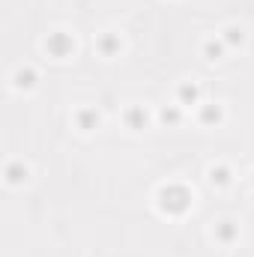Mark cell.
Wrapping results in <instances>:
<instances>
[{"label":"cell","mask_w":254,"mask_h":257,"mask_svg":"<svg viewBox=\"0 0 254 257\" xmlns=\"http://www.w3.org/2000/svg\"><path fill=\"white\" fill-rule=\"evenodd\" d=\"M218 236H221L224 242H230V239L236 236V227H233L230 221H221V227H218Z\"/></svg>","instance_id":"obj_4"},{"label":"cell","mask_w":254,"mask_h":257,"mask_svg":"<svg viewBox=\"0 0 254 257\" xmlns=\"http://www.w3.org/2000/svg\"><path fill=\"white\" fill-rule=\"evenodd\" d=\"M126 120H129V126L132 128H144V123H147V114L141 111V108H132L126 114Z\"/></svg>","instance_id":"obj_3"},{"label":"cell","mask_w":254,"mask_h":257,"mask_svg":"<svg viewBox=\"0 0 254 257\" xmlns=\"http://www.w3.org/2000/svg\"><path fill=\"white\" fill-rule=\"evenodd\" d=\"M227 42H242V30L230 27V30H227Z\"/></svg>","instance_id":"obj_12"},{"label":"cell","mask_w":254,"mask_h":257,"mask_svg":"<svg viewBox=\"0 0 254 257\" xmlns=\"http://www.w3.org/2000/svg\"><path fill=\"white\" fill-rule=\"evenodd\" d=\"M78 120H81V128H93L96 123H99V117H96L93 111H84V114H81Z\"/></svg>","instance_id":"obj_6"},{"label":"cell","mask_w":254,"mask_h":257,"mask_svg":"<svg viewBox=\"0 0 254 257\" xmlns=\"http://www.w3.org/2000/svg\"><path fill=\"white\" fill-rule=\"evenodd\" d=\"M180 99H183V102H194V99H197V87H194V84L180 87Z\"/></svg>","instance_id":"obj_5"},{"label":"cell","mask_w":254,"mask_h":257,"mask_svg":"<svg viewBox=\"0 0 254 257\" xmlns=\"http://www.w3.org/2000/svg\"><path fill=\"white\" fill-rule=\"evenodd\" d=\"M218 117H221V114H218V108H212V105H209V108H203V120H206V123H212V120H218Z\"/></svg>","instance_id":"obj_9"},{"label":"cell","mask_w":254,"mask_h":257,"mask_svg":"<svg viewBox=\"0 0 254 257\" xmlns=\"http://www.w3.org/2000/svg\"><path fill=\"white\" fill-rule=\"evenodd\" d=\"M114 48H117V39H114V36H108V39H102V51H105V54H111Z\"/></svg>","instance_id":"obj_10"},{"label":"cell","mask_w":254,"mask_h":257,"mask_svg":"<svg viewBox=\"0 0 254 257\" xmlns=\"http://www.w3.org/2000/svg\"><path fill=\"white\" fill-rule=\"evenodd\" d=\"M33 84V72H18V87H30Z\"/></svg>","instance_id":"obj_8"},{"label":"cell","mask_w":254,"mask_h":257,"mask_svg":"<svg viewBox=\"0 0 254 257\" xmlns=\"http://www.w3.org/2000/svg\"><path fill=\"white\" fill-rule=\"evenodd\" d=\"M45 48H48L54 57H66V54L72 51V39H69L66 33H51L48 42H45Z\"/></svg>","instance_id":"obj_2"},{"label":"cell","mask_w":254,"mask_h":257,"mask_svg":"<svg viewBox=\"0 0 254 257\" xmlns=\"http://www.w3.org/2000/svg\"><path fill=\"white\" fill-rule=\"evenodd\" d=\"M159 200H162V209H168V212H183L186 206H189V192L186 189H180V186H168V189H162L159 192Z\"/></svg>","instance_id":"obj_1"},{"label":"cell","mask_w":254,"mask_h":257,"mask_svg":"<svg viewBox=\"0 0 254 257\" xmlns=\"http://www.w3.org/2000/svg\"><path fill=\"white\" fill-rule=\"evenodd\" d=\"M206 54H209V57L215 60V57L221 54V45H212V42H209V45H206Z\"/></svg>","instance_id":"obj_13"},{"label":"cell","mask_w":254,"mask_h":257,"mask_svg":"<svg viewBox=\"0 0 254 257\" xmlns=\"http://www.w3.org/2000/svg\"><path fill=\"white\" fill-rule=\"evenodd\" d=\"M162 120H165V123H177V120H180V114H177L174 108H168V111H162Z\"/></svg>","instance_id":"obj_11"},{"label":"cell","mask_w":254,"mask_h":257,"mask_svg":"<svg viewBox=\"0 0 254 257\" xmlns=\"http://www.w3.org/2000/svg\"><path fill=\"white\" fill-rule=\"evenodd\" d=\"M209 180L218 183V186H224V183H227V168H218V171L212 168V177H209Z\"/></svg>","instance_id":"obj_7"}]
</instances>
